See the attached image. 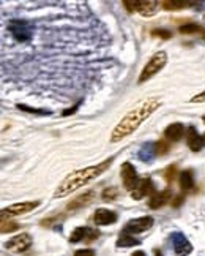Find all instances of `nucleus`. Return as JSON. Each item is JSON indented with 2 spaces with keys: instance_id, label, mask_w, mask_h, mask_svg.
Here are the masks:
<instances>
[{
  "instance_id": "nucleus-1",
  "label": "nucleus",
  "mask_w": 205,
  "mask_h": 256,
  "mask_svg": "<svg viewBox=\"0 0 205 256\" xmlns=\"http://www.w3.org/2000/svg\"><path fill=\"white\" fill-rule=\"evenodd\" d=\"M160 106H161V100L156 97L147 98L145 102L139 103L115 125L112 134H110V142L115 144L118 141H122L123 138H126V136H129L133 131H136Z\"/></svg>"
},
{
  "instance_id": "nucleus-2",
  "label": "nucleus",
  "mask_w": 205,
  "mask_h": 256,
  "mask_svg": "<svg viewBox=\"0 0 205 256\" xmlns=\"http://www.w3.org/2000/svg\"><path fill=\"white\" fill-rule=\"evenodd\" d=\"M112 161H114V158H109V160L101 161L100 164H95V166H89V168L73 171L71 174H68L62 180V184L57 187V190H55L54 198H65V196L74 193V191L79 190L81 187L89 184L90 180L100 177L106 169H109Z\"/></svg>"
},
{
  "instance_id": "nucleus-3",
  "label": "nucleus",
  "mask_w": 205,
  "mask_h": 256,
  "mask_svg": "<svg viewBox=\"0 0 205 256\" xmlns=\"http://www.w3.org/2000/svg\"><path fill=\"white\" fill-rule=\"evenodd\" d=\"M166 63H167V54L164 51L156 52L155 56H152V59L145 63V67H144V70L141 73V76H139L137 82H139V84H144L145 81L152 79L156 73H160L166 67Z\"/></svg>"
},
{
  "instance_id": "nucleus-4",
  "label": "nucleus",
  "mask_w": 205,
  "mask_h": 256,
  "mask_svg": "<svg viewBox=\"0 0 205 256\" xmlns=\"http://www.w3.org/2000/svg\"><path fill=\"white\" fill-rule=\"evenodd\" d=\"M8 30L13 35V38L19 43H27L33 36V25L24 19H11L8 22Z\"/></svg>"
},
{
  "instance_id": "nucleus-5",
  "label": "nucleus",
  "mask_w": 205,
  "mask_h": 256,
  "mask_svg": "<svg viewBox=\"0 0 205 256\" xmlns=\"http://www.w3.org/2000/svg\"><path fill=\"white\" fill-rule=\"evenodd\" d=\"M33 239H32V236L29 233H21V234H17L14 236L13 239H10L5 247H6V250H10V252H14V253H24L30 249V245H32Z\"/></svg>"
},
{
  "instance_id": "nucleus-6",
  "label": "nucleus",
  "mask_w": 205,
  "mask_h": 256,
  "mask_svg": "<svg viewBox=\"0 0 205 256\" xmlns=\"http://www.w3.org/2000/svg\"><path fill=\"white\" fill-rule=\"evenodd\" d=\"M153 218L152 217H141V218H134V220H129L125 228H123V233L126 234H141V233H145L148 231L150 228L153 226Z\"/></svg>"
},
{
  "instance_id": "nucleus-7",
  "label": "nucleus",
  "mask_w": 205,
  "mask_h": 256,
  "mask_svg": "<svg viewBox=\"0 0 205 256\" xmlns=\"http://www.w3.org/2000/svg\"><path fill=\"white\" fill-rule=\"evenodd\" d=\"M40 206V201H25V203H17L13 206H8L2 209V218L8 217H16V215H24L27 212H32L33 209Z\"/></svg>"
},
{
  "instance_id": "nucleus-8",
  "label": "nucleus",
  "mask_w": 205,
  "mask_h": 256,
  "mask_svg": "<svg viewBox=\"0 0 205 256\" xmlns=\"http://www.w3.org/2000/svg\"><path fill=\"white\" fill-rule=\"evenodd\" d=\"M120 176H122L123 180V187L128 191H133L137 184H139V177H137V172L134 169V166L129 161H125L122 164V171H120Z\"/></svg>"
},
{
  "instance_id": "nucleus-9",
  "label": "nucleus",
  "mask_w": 205,
  "mask_h": 256,
  "mask_svg": "<svg viewBox=\"0 0 205 256\" xmlns=\"http://www.w3.org/2000/svg\"><path fill=\"white\" fill-rule=\"evenodd\" d=\"M171 239H172L174 252H175L177 256H188L193 252V245L188 241V237H186L183 233H179V231L172 233Z\"/></svg>"
},
{
  "instance_id": "nucleus-10",
  "label": "nucleus",
  "mask_w": 205,
  "mask_h": 256,
  "mask_svg": "<svg viewBox=\"0 0 205 256\" xmlns=\"http://www.w3.org/2000/svg\"><path fill=\"white\" fill-rule=\"evenodd\" d=\"M98 237H100V231L98 230H92V228H89V226H79V228H76V230L71 233L70 242H73V244L82 242V241L93 242L95 239H98Z\"/></svg>"
},
{
  "instance_id": "nucleus-11",
  "label": "nucleus",
  "mask_w": 205,
  "mask_h": 256,
  "mask_svg": "<svg viewBox=\"0 0 205 256\" xmlns=\"http://www.w3.org/2000/svg\"><path fill=\"white\" fill-rule=\"evenodd\" d=\"M156 191H155V185H153V182L150 177H142V179H139V184L137 187L131 191V196L133 199L139 201V199H142L145 198L147 195H155Z\"/></svg>"
},
{
  "instance_id": "nucleus-12",
  "label": "nucleus",
  "mask_w": 205,
  "mask_h": 256,
  "mask_svg": "<svg viewBox=\"0 0 205 256\" xmlns=\"http://www.w3.org/2000/svg\"><path fill=\"white\" fill-rule=\"evenodd\" d=\"M93 218H95L93 222H95L98 226H109V225L117 223V220H118L117 214L109 209H98Z\"/></svg>"
},
{
  "instance_id": "nucleus-13",
  "label": "nucleus",
  "mask_w": 205,
  "mask_h": 256,
  "mask_svg": "<svg viewBox=\"0 0 205 256\" xmlns=\"http://www.w3.org/2000/svg\"><path fill=\"white\" fill-rule=\"evenodd\" d=\"M185 134H186V130H185L183 124H180V122L171 124V125L164 130L166 139H167V141H171V142H179Z\"/></svg>"
},
{
  "instance_id": "nucleus-14",
  "label": "nucleus",
  "mask_w": 205,
  "mask_h": 256,
  "mask_svg": "<svg viewBox=\"0 0 205 256\" xmlns=\"http://www.w3.org/2000/svg\"><path fill=\"white\" fill-rule=\"evenodd\" d=\"M186 144H188V147L193 150V152H199L201 149H202V145H204V142H202V138L199 136V133H198V130H196V128L191 125V127H188L186 128Z\"/></svg>"
},
{
  "instance_id": "nucleus-15",
  "label": "nucleus",
  "mask_w": 205,
  "mask_h": 256,
  "mask_svg": "<svg viewBox=\"0 0 205 256\" xmlns=\"http://www.w3.org/2000/svg\"><path fill=\"white\" fill-rule=\"evenodd\" d=\"M95 199V191H87V193H84V195H79V196H76L74 199H71L70 203H68V206H67V209L68 210H78V209H81V207H86V206H89L92 201Z\"/></svg>"
},
{
  "instance_id": "nucleus-16",
  "label": "nucleus",
  "mask_w": 205,
  "mask_h": 256,
  "mask_svg": "<svg viewBox=\"0 0 205 256\" xmlns=\"http://www.w3.org/2000/svg\"><path fill=\"white\" fill-rule=\"evenodd\" d=\"M171 198H172V191L169 188H166L163 191H156L155 195H152L150 201H148V206H150V209H160L169 203Z\"/></svg>"
},
{
  "instance_id": "nucleus-17",
  "label": "nucleus",
  "mask_w": 205,
  "mask_h": 256,
  "mask_svg": "<svg viewBox=\"0 0 205 256\" xmlns=\"http://www.w3.org/2000/svg\"><path fill=\"white\" fill-rule=\"evenodd\" d=\"M160 2H155V0H141L137 5V11L141 13L144 17H150L156 14L158 8H160Z\"/></svg>"
},
{
  "instance_id": "nucleus-18",
  "label": "nucleus",
  "mask_w": 205,
  "mask_h": 256,
  "mask_svg": "<svg viewBox=\"0 0 205 256\" xmlns=\"http://www.w3.org/2000/svg\"><path fill=\"white\" fill-rule=\"evenodd\" d=\"M155 155H156L155 142H145L141 147V150L137 152V158L142 163H152L155 160Z\"/></svg>"
},
{
  "instance_id": "nucleus-19",
  "label": "nucleus",
  "mask_w": 205,
  "mask_h": 256,
  "mask_svg": "<svg viewBox=\"0 0 205 256\" xmlns=\"http://www.w3.org/2000/svg\"><path fill=\"white\" fill-rule=\"evenodd\" d=\"M180 188L183 191H193L196 188L194 184V172L191 169H185L180 174Z\"/></svg>"
},
{
  "instance_id": "nucleus-20",
  "label": "nucleus",
  "mask_w": 205,
  "mask_h": 256,
  "mask_svg": "<svg viewBox=\"0 0 205 256\" xmlns=\"http://www.w3.org/2000/svg\"><path fill=\"white\" fill-rule=\"evenodd\" d=\"M193 2H188V0H163L161 6L164 10H183V8L191 6Z\"/></svg>"
},
{
  "instance_id": "nucleus-21",
  "label": "nucleus",
  "mask_w": 205,
  "mask_h": 256,
  "mask_svg": "<svg viewBox=\"0 0 205 256\" xmlns=\"http://www.w3.org/2000/svg\"><path fill=\"white\" fill-rule=\"evenodd\" d=\"M141 244V241L139 239H136L134 236H131V234H126V233H122V236L118 237L117 239V247H134V245H139Z\"/></svg>"
},
{
  "instance_id": "nucleus-22",
  "label": "nucleus",
  "mask_w": 205,
  "mask_h": 256,
  "mask_svg": "<svg viewBox=\"0 0 205 256\" xmlns=\"http://www.w3.org/2000/svg\"><path fill=\"white\" fill-rule=\"evenodd\" d=\"M204 30V27L199 25V24H196V22H191V24H185L180 27V32L182 33H196V32H201L202 33Z\"/></svg>"
},
{
  "instance_id": "nucleus-23",
  "label": "nucleus",
  "mask_w": 205,
  "mask_h": 256,
  "mask_svg": "<svg viewBox=\"0 0 205 256\" xmlns=\"http://www.w3.org/2000/svg\"><path fill=\"white\" fill-rule=\"evenodd\" d=\"M16 230H19V225L17 223H14V222H11V220H2V226H0V231H2V234H5V233H13V231H16Z\"/></svg>"
},
{
  "instance_id": "nucleus-24",
  "label": "nucleus",
  "mask_w": 205,
  "mask_h": 256,
  "mask_svg": "<svg viewBox=\"0 0 205 256\" xmlns=\"http://www.w3.org/2000/svg\"><path fill=\"white\" fill-rule=\"evenodd\" d=\"M155 147H156V155H166L171 149V144L164 139H161V141L155 142Z\"/></svg>"
},
{
  "instance_id": "nucleus-25",
  "label": "nucleus",
  "mask_w": 205,
  "mask_h": 256,
  "mask_svg": "<svg viewBox=\"0 0 205 256\" xmlns=\"http://www.w3.org/2000/svg\"><path fill=\"white\" fill-rule=\"evenodd\" d=\"M117 196H118V190L114 187L106 188L104 191H102V199L104 201H114V199H117Z\"/></svg>"
},
{
  "instance_id": "nucleus-26",
  "label": "nucleus",
  "mask_w": 205,
  "mask_h": 256,
  "mask_svg": "<svg viewBox=\"0 0 205 256\" xmlns=\"http://www.w3.org/2000/svg\"><path fill=\"white\" fill-rule=\"evenodd\" d=\"M175 176H177V164H171V166L166 169L164 177H166V180H167V182H172Z\"/></svg>"
},
{
  "instance_id": "nucleus-27",
  "label": "nucleus",
  "mask_w": 205,
  "mask_h": 256,
  "mask_svg": "<svg viewBox=\"0 0 205 256\" xmlns=\"http://www.w3.org/2000/svg\"><path fill=\"white\" fill-rule=\"evenodd\" d=\"M19 109L22 111H27V113H32V114H41V116H49L51 111H41V109H33V108H29L25 105H19Z\"/></svg>"
},
{
  "instance_id": "nucleus-28",
  "label": "nucleus",
  "mask_w": 205,
  "mask_h": 256,
  "mask_svg": "<svg viewBox=\"0 0 205 256\" xmlns=\"http://www.w3.org/2000/svg\"><path fill=\"white\" fill-rule=\"evenodd\" d=\"M123 5H125V8L129 13H133V11H137L139 2H137V0H123Z\"/></svg>"
},
{
  "instance_id": "nucleus-29",
  "label": "nucleus",
  "mask_w": 205,
  "mask_h": 256,
  "mask_svg": "<svg viewBox=\"0 0 205 256\" xmlns=\"http://www.w3.org/2000/svg\"><path fill=\"white\" fill-rule=\"evenodd\" d=\"M152 35H153V36H160V38H164V40L171 38V32H167V30H164V29H156V30L152 32Z\"/></svg>"
},
{
  "instance_id": "nucleus-30",
  "label": "nucleus",
  "mask_w": 205,
  "mask_h": 256,
  "mask_svg": "<svg viewBox=\"0 0 205 256\" xmlns=\"http://www.w3.org/2000/svg\"><path fill=\"white\" fill-rule=\"evenodd\" d=\"M74 256H95V252L92 249H82V250L74 252Z\"/></svg>"
},
{
  "instance_id": "nucleus-31",
  "label": "nucleus",
  "mask_w": 205,
  "mask_h": 256,
  "mask_svg": "<svg viewBox=\"0 0 205 256\" xmlns=\"http://www.w3.org/2000/svg\"><path fill=\"white\" fill-rule=\"evenodd\" d=\"M191 102H193V103H202V102H205V90H204L202 94H198L196 97H193V98H191Z\"/></svg>"
},
{
  "instance_id": "nucleus-32",
  "label": "nucleus",
  "mask_w": 205,
  "mask_h": 256,
  "mask_svg": "<svg viewBox=\"0 0 205 256\" xmlns=\"http://www.w3.org/2000/svg\"><path fill=\"white\" fill-rule=\"evenodd\" d=\"M182 201H183V196H177L175 201H172V206H174V207H179V206L182 204Z\"/></svg>"
},
{
  "instance_id": "nucleus-33",
  "label": "nucleus",
  "mask_w": 205,
  "mask_h": 256,
  "mask_svg": "<svg viewBox=\"0 0 205 256\" xmlns=\"http://www.w3.org/2000/svg\"><path fill=\"white\" fill-rule=\"evenodd\" d=\"M81 103H82V102H79V103H78L76 106H74L73 109H67V111H63V116H68V114H73V113H74V111H76V109L79 108V105H81Z\"/></svg>"
},
{
  "instance_id": "nucleus-34",
  "label": "nucleus",
  "mask_w": 205,
  "mask_h": 256,
  "mask_svg": "<svg viewBox=\"0 0 205 256\" xmlns=\"http://www.w3.org/2000/svg\"><path fill=\"white\" fill-rule=\"evenodd\" d=\"M131 256H147V255H145V253H144L142 250H137V252H134V253H133Z\"/></svg>"
},
{
  "instance_id": "nucleus-35",
  "label": "nucleus",
  "mask_w": 205,
  "mask_h": 256,
  "mask_svg": "<svg viewBox=\"0 0 205 256\" xmlns=\"http://www.w3.org/2000/svg\"><path fill=\"white\" fill-rule=\"evenodd\" d=\"M155 256H163V253H161L160 250H158V249H156V250H155Z\"/></svg>"
},
{
  "instance_id": "nucleus-36",
  "label": "nucleus",
  "mask_w": 205,
  "mask_h": 256,
  "mask_svg": "<svg viewBox=\"0 0 205 256\" xmlns=\"http://www.w3.org/2000/svg\"><path fill=\"white\" fill-rule=\"evenodd\" d=\"M201 35H202V38H204V40H205V29H204V30H202V33H201Z\"/></svg>"
},
{
  "instance_id": "nucleus-37",
  "label": "nucleus",
  "mask_w": 205,
  "mask_h": 256,
  "mask_svg": "<svg viewBox=\"0 0 205 256\" xmlns=\"http://www.w3.org/2000/svg\"><path fill=\"white\" fill-rule=\"evenodd\" d=\"M202 142H204V145H205V134L202 136Z\"/></svg>"
},
{
  "instance_id": "nucleus-38",
  "label": "nucleus",
  "mask_w": 205,
  "mask_h": 256,
  "mask_svg": "<svg viewBox=\"0 0 205 256\" xmlns=\"http://www.w3.org/2000/svg\"><path fill=\"white\" fill-rule=\"evenodd\" d=\"M202 119H204V124H205V116H204V117H202Z\"/></svg>"
}]
</instances>
